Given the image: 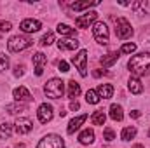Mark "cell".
Wrapping results in <instances>:
<instances>
[{
  "label": "cell",
  "instance_id": "1",
  "mask_svg": "<svg viewBox=\"0 0 150 148\" xmlns=\"http://www.w3.org/2000/svg\"><path fill=\"white\" fill-rule=\"evenodd\" d=\"M127 68H129V72L134 75L136 78H138V77H143V75H149L150 73V52L134 54V56L129 59Z\"/></svg>",
  "mask_w": 150,
  "mask_h": 148
},
{
  "label": "cell",
  "instance_id": "2",
  "mask_svg": "<svg viewBox=\"0 0 150 148\" xmlns=\"http://www.w3.org/2000/svg\"><path fill=\"white\" fill-rule=\"evenodd\" d=\"M44 92H45V96L47 98H52V99H59L61 96H63V92H65V82L61 80V78H51V80H47V84H45V87H44Z\"/></svg>",
  "mask_w": 150,
  "mask_h": 148
},
{
  "label": "cell",
  "instance_id": "3",
  "mask_svg": "<svg viewBox=\"0 0 150 148\" xmlns=\"http://www.w3.org/2000/svg\"><path fill=\"white\" fill-rule=\"evenodd\" d=\"M32 44H33V40H32V38L16 35V37L9 38V42H7V49H9L11 52H21V51L28 49Z\"/></svg>",
  "mask_w": 150,
  "mask_h": 148
},
{
  "label": "cell",
  "instance_id": "4",
  "mask_svg": "<svg viewBox=\"0 0 150 148\" xmlns=\"http://www.w3.org/2000/svg\"><path fill=\"white\" fill-rule=\"evenodd\" d=\"M93 35H94V40L101 45H107L108 44V26L103 23V21H96L94 26H93Z\"/></svg>",
  "mask_w": 150,
  "mask_h": 148
},
{
  "label": "cell",
  "instance_id": "5",
  "mask_svg": "<svg viewBox=\"0 0 150 148\" xmlns=\"http://www.w3.org/2000/svg\"><path fill=\"white\" fill-rule=\"evenodd\" d=\"M37 148H65V141L58 134H47L38 141Z\"/></svg>",
  "mask_w": 150,
  "mask_h": 148
},
{
  "label": "cell",
  "instance_id": "6",
  "mask_svg": "<svg viewBox=\"0 0 150 148\" xmlns=\"http://www.w3.org/2000/svg\"><path fill=\"white\" fill-rule=\"evenodd\" d=\"M72 63L77 66L79 73L82 75V77H86V75H87V51H86V49L79 51L74 58H72Z\"/></svg>",
  "mask_w": 150,
  "mask_h": 148
},
{
  "label": "cell",
  "instance_id": "7",
  "mask_svg": "<svg viewBox=\"0 0 150 148\" xmlns=\"http://www.w3.org/2000/svg\"><path fill=\"white\" fill-rule=\"evenodd\" d=\"M115 26H117V37L120 40H126L133 35V28H131V23L126 19V18H119L115 21Z\"/></svg>",
  "mask_w": 150,
  "mask_h": 148
},
{
  "label": "cell",
  "instance_id": "8",
  "mask_svg": "<svg viewBox=\"0 0 150 148\" xmlns=\"http://www.w3.org/2000/svg\"><path fill=\"white\" fill-rule=\"evenodd\" d=\"M96 18H98V12L89 11L87 14L79 16V18L75 19V25H77V28H89V25H93V23L96 21Z\"/></svg>",
  "mask_w": 150,
  "mask_h": 148
},
{
  "label": "cell",
  "instance_id": "9",
  "mask_svg": "<svg viewBox=\"0 0 150 148\" xmlns=\"http://www.w3.org/2000/svg\"><path fill=\"white\" fill-rule=\"evenodd\" d=\"M52 106L51 105H47V103H42L40 106H38L37 110V117L38 120L42 122V124H47V122H51V118H52Z\"/></svg>",
  "mask_w": 150,
  "mask_h": 148
},
{
  "label": "cell",
  "instance_id": "10",
  "mask_svg": "<svg viewBox=\"0 0 150 148\" xmlns=\"http://www.w3.org/2000/svg\"><path fill=\"white\" fill-rule=\"evenodd\" d=\"M19 28L25 33H33V32H38L42 28V23L38 19H23L21 25H19Z\"/></svg>",
  "mask_w": 150,
  "mask_h": 148
},
{
  "label": "cell",
  "instance_id": "11",
  "mask_svg": "<svg viewBox=\"0 0 150 148\" xmlns=\"http://www.w3.org/2000/svg\"><path fill=\"white\" fill-rule=\"evenodd\" d=\"M16 131L19 132V134H28L32 129H33V124H32V120L30 118H26V117H19L18 120H16Z\"/></svg>",
  "mask_w": 150,
  "mask_h": 148
},
{
  "label": "cell",
  "instance_id": "12",
  "mask_svg": "<svg viewBox=\"0 0 150 148\" xmlns=\"http://www.w3.org/2000/svg\"><path fill=\"white\" fill-rule=\"evenodd\" d=\"M12 96H14V99H16L18 103H21V101H32V94H30V91H28L25 85L16 87V89L12 91Z\"/></svg>",
  "mask_w": 150,
  "mask_h": 148
},
{
  "label": "cell",
  "instance_id": "13",
  "mask_svg": "<svg viewBox=\"0 0 150 148\" xmlns=\"http://www.w3.org/2000/svg\"><path fill=\"white\" fill-rule=\"evenodd\" d=\"M80 45L77 38H59L58 40V49L59 51H75Z\"/></svg>",
  "mask_w": 150,
  "mask_h": 148
},
{
  "label": "cell",
  "instance_id": "14",
  "mask_svg": "<svg viewBox=\"0 0 150 148\" xmlns=\"http://www.w3.org/2000/svg\"><path fill=\"white\" fill-rule=\"evenodd\" d=\"M45 63H47V56H45V54H42V52L33 54V65H35V75H37V77H40V75L44 73Z\"/></svg>",
  "mask_w": 150,
  "mask_h": 148
},
{
  "label": "cell",
  "instance_id": "15",
  "mask_svg": "<svg viewBox=\"0 0 150 148\" xmlns=\"http://www.w3.org/2000/svg\"><path fill=\"white\" fill-rule=\"evenodd\" d=\"M86 120H87V115H86V113H84V115H79V117H75V118H72L70 124H68V127H67V132H68V134H74L75 131H77Z\"/></svg>",
  "mask_w": 150,
  "mask_h": 148
},
{
  "label": "cell",
  "instance_id": "16",
  "mask_svg": "<svg viewBox=\"0 0 150 148\" xmlns=\"http://www.w3.org/2000/svg\"><path fill=\"white\" fill-rule=\"evenodd\" d=\"M127 87H129V91H131L133 94H142V92H143V85H142L140 78H136V77H131V78H129Z\"/></svg>",
  "mask_w": 150,
  "mask_h": 148
},
{
  "label": "cell",
  "instance_id": "17",
  "mask_svg": "<svg viewBox=\"0 0 150 148\" xmlns=\"http://www.w3.org/2000/svg\"><path fill=\"white\" fill-rule=\"evenodd\" d=\"M96 92H98L100 98L108 99V98H112V94H113V87L110 85V84H101V85L96 89Z\"/></svg>",
  "mask_w": 150,
  "mask_h": 148
},
{
  "label": "cell",
  "instance_id": "18",
  "mask_svg": "<svg viewBox=\"0 0 150 148\" xmlns=\"http://www.w3.org/2000/svg\"><path fill=\"white\" fill-rule=\"evenodd\" d=\"M79 141H80L82 145H91V143L94 141V131H93V129H84V131L80 132V136H79Z\"/></svg>",
  "mask_w": 150,
  "mask_h": 148
},
{
  "label": "cell",
  "instance_id": "19",
  "mask_svg": "<svg viewBox=\"0 0 150 148\" xmlns=\"http://www.w3.org/2000/svg\"><path fill=\"white\" fill-rule=\"evenodd\" d=\"M119 56H120V52H119V51H117V52H110V54H107V56H103V58H101V65H103L105 68L112 66L113 63L119 59Z\"/></svg>",
  "mask_w": 150,
  "mask_h": 148
},
{
  "label": "cell",
  "instance_id": "20",
  "mask_svg": "<svg viewBox=\"0 0 150 148\" xmlns=\"http://www.w3.org/2000/svg\"><path fill=\"white\" fill-rule=\"evenodd\" d=\"M96 5H100L98 0H93V2H75V4H72V9L74 11H84V9H91V7H96Z\"/></svg>",
  "mask_w": 150,
  "mask_h": 148
},
{
  "label": "cell",
  "instance_id": "21",
  "mask_svg": "<svg viewBox=\"0 0 150 148\" xmlns=\"http://www.w3.org/2000/svg\"><path fill=\"white\" fill-rule=\"evenodd\" d=\"M110 118L115 120V122L124 118V113H122V106H120V105H115V103H113L112 106H110Z\"/></svg>",
  "mask_w": 150,
  "mask_h": 148
},
{
  "label": "cell",
  "instance_id": "22",
  "mask_svg": "<svg viewBox=\"0 0 150 148\" xmlns=\"http://www.w3.org/2000/svg\"><path fill=\"white\" fill-rule=\"evenodd\" d=\"M105 120H107V115L103 113V110H96L91 115V122H93L94 125H103Z\"/></svg>",
  "mask_w": 150,
  "mask_h": 148
},
{
  "label": "cell",
  "instance_id": "23",
  "mask_svg": "<svg viewBox=\"0 0 150 148\" xmlns=\"http://www.w3.org/2000/svg\"><path fill=\"white\" fill-rule=\"evenodd\" d=\"M79 94H80V84H77L75 80H70L68 82V98H72V101H74Z\"/></svg>",
  "mask_w": 150,
  "mask_h": 148
},
{
  "label": "cell",
  "instance_id": "24",
  "mask_svg": "<svg viewBox=\"0 0 150 148\" xmlns=\"http://www.w3.org/2000/svg\"><path fill=\"white\" fill-rule=\"evenodd\" d=\"M58 33H59V35H65V37H75L77 32H75V28H72V26L59 23V25H58Z\"/></svg>",
  "mask_w": 150,
  "mask_h": 148
},
{
  "label": "cell",
  "instance_id": "25",
  "mask_svg": "<svg viewBox=\"0 0 150 148\" xmlns=\"http://www.w3.org/2000/svg\"><path fill=\"white\" fill-rule=\"evenodd\" d=\"M136 136V127H124L122 129V132H120V138H122V141H131L133 138Z\"/></svg>",
  "mask_w": 150,
  "mask_h": 148
},
{
  "label": "cell",
  "instance_id": "26",
  "mask_svg": "<svg viewBox=\"0 0 150 148\" xmlns=\"http://www.w3.org/2000/svg\"><path fill=\"white\" fill-rule=\"evenodd\" d=\"M100 96H98V92L94 91V89H89L87 92H86V101L89 103V105H98L100 103Z\"/></svg>",
  "mask_w": 150,
  "mask_h": 148
},
{
  "label": "cell",
  "instance_id": "27",
  "mask_svg": "<svg viewBox=\"0 0 150 148\" xmlns=\"http://www.w3.org/2000/svg\"><path fill=\"white\" fill-rule=\"evenodd\" d=\"M11 134H12V125L11 124H2L0 125V140H7V138H11Z\"/></svg>",
  "mask_w": 150,
  "mask_h": 148
},
{
  "label": "cell",
  "instance_id": "28",
  "mask_svg": "<svg viewBox=\"0 0 150 148\" xmlns=\"http://www.w3.org/2000/svg\"><path fill=\"white\" fill-rule=\"evenodd\" d=\"M136 51V44H131V42H127V44H124L122 47H120V54H133Z\"/></svg>",
  "mask_w": 150,
  "mask_h": 148
},
{
  "label": "cell",
  "instance_id": "29",
  "mask_svg": "<svg viewBox=\"0 0 150 148\" xmlns=\"http://www.w3.org/2000/svg\"><path fill=\"white\" fill-rule=\"evenodd\" d=\"M52 42H54V33H52V32H47L44 37L40 38V44H42V45H51Z\"/></svg>",
  "mask_w": 150,
  "mask_h": 148
},
{
  "label": "cell",
  "instance_id": "30",
  "mask_svg": "<svg viewBox=\"0 0 150 148\" xmlns=\"http://www.w3.org/2000/svg\"><path fill=\"white\" fill-rule=\"evenodd\" d=\"M5 110L9 111V113H18V111H23V110H26V106L25 105H7L5 106Z\"/></svg>",
  "mask_w": 150,
  "mask_h": 148
},
{
  "label": "cell",
  "instance_id": "31",
  "mask_svg": "<svg viewBox=\"0 0 150 148\" xmlns=\"http://www.w3.org/2000/svg\"><path fill=\"white\" fill-rule=\"evenodd\" d=\"M9 68V58L0 52V72H5Z\"/></svg>",
  "mask_w": 150,
  "mask_h": 148
},
{
  "label": "cell",
  "instance_id": "32",
  "mask_svg": "<svg viewBox=\"0 0 150 148\" xmlns=\"http://www.w3.org/2000/svg\"><path fill=\"white\" fill-rule=\"evenodd\" d=\"M103 138H105L107 141H113V140H115V132H113L110 127H107L105 132H103Z\"/></svg>",
  "mask_w": 150,
  "mask_h": 148
},
{
  "label": "cell",
  "instance_id": "33",
  "mask_svg": "<svg viewBox=\"0 0 150 148\" xmlns=\"http://www.w3.org/2000/svg\"><path fill=\"white\" fill-rule=\"evenodd\" d=\"M11 28H12V25H11L9 21H0V35H2V33H7Z\"/></svg>",
  "mask_w": 150,
  "mask_h": 148
},
{
  "label": "cell",
  "instance_id": "34",
  "mask_svg": "<svg viewBox=\"0 0 150 148\" xmlns=\"http://www.w3.org/2000/svg\"><path fill=\"white\" fill-rule=\"evenodd\" d=\"M23 73H25V66H23V65H16V68H14V77H21Z\"/></svg>",
  "mask_w": 150,
  "mask_h": 148
},
{
  "label": "cell",
  "instance_id": "35",
  "mask_svg": "<svg viewBox=\"0 0 150 148\" xmlns=\"http://www.w3.org/2000/svg\"><path fill=\"white\" fill-rule=\"evenodd\" d=\"M58 68H59V72H63V73H67V72H68V63L61 59V61L58 63Z\"/></svg>",
  "mask_w": 150,
  "mask_h": 148
},
{
  "label": "cell",
  "instance_id": "36",
  "mask_svg": "<svg viewBox=\"0 0 150 148\" xmlns=\"http://www.w3.org/2000/svg\"><path fill=\"white\" fill-rule=\"evenodd\" d=\"M79 108H80V105H79V101H75V99H74V101H72V103H70V110H79Z\"/></svg>",
  "mask_w": 150,
  "mask_h": 148
},
{
  "label": "cell",
  "instance_id": "37",
  "mask_svg": "<svg viewBox=\"0 0 150 148\" xmlns=\"http://www.w3.org/2000/svg\"><path fill=\"white\" fill-rule=\"evenodd\" d=\"M140 115H142V113H140V110H133V111H131V117H133V118H138Z\"/></svg>",
  "mask_w": 150,
  "mask_h": 148
},
{
  "label": "cell",
  "instance_id": "38",
  "mask_svg": "<svg viewBox=\"0 0 150 148\" xmlns=\"http://www.w3.org/2000/svg\"><path fill=\"white\" fill-rule=\"evenodd\" d=\"M133 148H145V147H143V145H134Z\"/></svg>",
  "mask_w": 150,
  "mask_h": 148
},
{
  "label": "cell",
  "instance_id": "39",
  "mask_svg": "<svg viewBox=\"0 0 150 148\" xmlns=\"http://www.w3.org/2000/svg\"><path fill=\"white\" fill-rule=\"evenodd\" d=\"M16 148H25V145H16Z\"/></svg>",
  "mask_w": 150,
  "mask_h": 148
},
{
  "label": "cell",
  "instance_id": "40",
  "mask_svg": "<svg viewBox=\"0 0 150 148\" xmlns=\"http://www.w3.org/2000/svg\"><path fill=\"white\" fill-rule=\"evenodd\" d=\"M149 138H150V131H149Z\"/></svg>",
  "mask_w": 150,
  "mask_h": 148
}]
</instances>
